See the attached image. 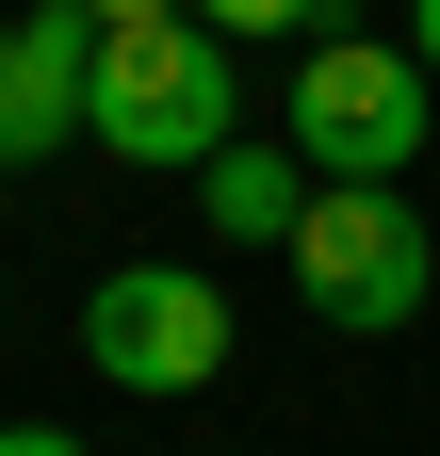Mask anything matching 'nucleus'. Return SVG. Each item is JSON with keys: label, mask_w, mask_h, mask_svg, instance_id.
<instances>
[{"label": "nucleus", "mask_w": 440, "mask_h": 456, "mask_svg": "<svg viewBox=\"0 0 440 456\" xmlns=\"http://www.w3.org/2000/svg\"><path fill=\"white\" fill-rule=\"evenodd\" d=\"M0 456H82V440L66 424H0Z\"/></svg>", "instance_id": "obj_9"}, {"label": "nucleus", "mask_w": 440, "mask_h": 456, "mask_svg": "<svg viewBox=\"0 0 440 456\" xmlns=\"http://www.w3.org/2000/svg\"><path fill=\"white\" fill-rule=\"evenodd\" d=\"M424 131H440V82H424V49L392 33H310V66H294V163L310 180H408L424 163Z\"/></svg>", "instance_id": "obj_3"}, {"label": "nucleus", "mask_w": 440, "mask_h": 456, "mask_svg": "<svg viewBox=\"0 0 440 456\" xmlns=\"http://www.w3.org/2000/svg\"><path fill=\"white\" fill-rule=\"evenodd\" d=\"M82 359L115 391H212L229 375V294H212L196 261H115L82 294Z\"/></svg>", "instance_id": "obj_4"}, {"label": "nucleus", "mask_w": 440, "mask_h": 456, "mask_svg": "<svg viewBox=\"0 0 440 456\" xmlns=\"http://www.w3.org/2000/svg\"><path fill=\"white\" fill-rule=\"evenodd\" d=\"M229 114H245V49L212 33V17H147V33H98V98H82V131L115 147V163H196L229 147Z\"/></svg>", "instance_id": "obj_1"}, {"label": "nucleus", "mask_w": 440, "mask_h": 456, "mask_svg": "<svg viewBox=\"0 0 440 456\" xmlns=\"http://www.w3.org/2000/svg\"><path fill=\"white\" fill-rule=\"evenodd\" d=\"M294 212H310V163L294 147H212L196 163V228H212V245H294Z\"/></svg>", "instance_id": "obj_6"}, {"label": "nucleus", "mask_w": 440, "mask_h": 456, "mask_svg": "<svg viewBox=\"0 0 440 456\" xmlns=\"http://www.w3.org/2000/svg\"><path fill=\"white\" fill-rule=\"evenodd\" d=\"M294 294H310V326H343V342H392V326H424V294H440V245H424V212L392 196V180H310V212H294Z\"/></svg>", "instance_id": "obj_2"}, {"label": "nucleus", "mask_w": 440, "mask_h": 456, "mask_svg": "<svg viewBox=\"0 0 440 456\" xmlns=\"http://www.w3.org/2000/svg\"><path fill=\"white\" fill-rule=\"evenodd\" d=\"M408 49H424V82H440V0H408Z\"/></svg>", "instance_id": "obj_10"}, {"label": "nucleus", "mask_w": 440, "mask_h": 456, "mask_svg": "<svg viewBox=\"0 0 440 456\" xmlns=\"http://www.w3.org/2000/svg\"><path fill=\"white\" fill-rule=\"evenodd\" d=\"M82 98H98V17L82 0H33V17L0 33V163H49L82 131Z\"/></svg>", "instance_id": "obj_5"}, {"label": "nucleus", "mask_w": 440, "mask_h": 456, "mask_svg": "<svg viewBox=\"0 0 440 456\" xmlns=\"http://www.w3.org/2000/svg\"><path fill=\"white\" fill-rule=\"evenodd\" d=\"M98 33H147V17H196V0H82Z\"/></svg>", "instance_id": "obj_8"}, {"label": "nucleus", "mask_w": 440, "mask_h": 456, "mask_svg": "<svg viewBox=\"0 0 440 456\" xmlns=\"http://www.w3.org/2000/svg\"><path fill=\"white\" fill-rule=\"evenodd\" d=\"M196 17L229 33V49H310V33H326V0H196Z\"/></svg>", "instance_id": "obj_7"}]
</instances>
